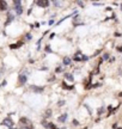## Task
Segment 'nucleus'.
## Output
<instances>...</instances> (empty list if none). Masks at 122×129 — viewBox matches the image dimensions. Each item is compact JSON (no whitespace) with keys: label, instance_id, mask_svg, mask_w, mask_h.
Segmentation results:
<instances>
[{"label":"nucleus","instance_id":"obj_1","mask_svg":"<svg viewBox=\"0 0 122 129\" xmlns=\"http://www.w3.org/2000/svg\"><path fill=\"white\" fill-rule=\"evenodd\" d=\"M3 125H6V127H12L13 125V122H12V119L11 118H5L4 121H3V123H1Z\"/></svg>","mask_w":122,"mask_h":129},{"label":"nucleus","instance_id":"obj_2","mask_svg":"<svg viewBox=\"0 0 122 129\" xmlns=\"http://www.w3.org/2000/svg\"><path fill=\"white\" fill-rule=\"evenodd\" d=\"M36 4L41 7H47L49 5V1H46V0H38V1H36Z\"/></svg>","mask_w":122,"mask_h":129},{"label":"nucleus","instance_id":"obj_3","mask_svg":"<svg viewBox=\"0 0 122 129\" xmlns=\"http://www.w3.org/2000/svg\"><path fill=\"white\" fill-rule=\"evenodd\" d=\"M18 80H19V84H21V85H24V84L27 83L28 78H27V75H24V74H21V75H19V78H18Z\"/></svg>","mask_w":122,"mask_h":129},{"label":"nucleus","instance_id":"obj_4","mask_svg":"<svg viewBox=\"0 0 122 129\" xmlns=\"http://www.w3.org/2000/svg\"><path fill=\"white\" fill-rule=\"evenodd\" d=\"M7 10V3L4 0H0V11H5Z\"/></svg>","mask_w":122,"mask_h":129},{"label":"nucleus","instance_id":"obj_5","mask_svg":"<svg viewBox=\"0 0 122 129\" xmlns=\"http://www.w3.org/2000/svg\"><path fill=\"white\" fill-rule=\"evenodd\" d=\"M15 10H16V13H17V15H22V13H23V9H22L21 5H19V6H16Z\"/></svg>","mask_w":122,"mask_h":129},{"label":"nucleus","instance_id":"obj_6","mask_svg":"<svg viewBox=\"0 0 122 129\" xmlns=\"http://www.w3.org/2000/svg\"><path fill=\"white\" fill-rule=\"evenodd\" d=\"M66 119H67V114H64L62 116H60V117H59V122H61V123H62V122H65Z\"/></svg>","mask_w":122,"mask_h":129},{"label":"nucleus","instance_id":"obj_7","mask_svg":"<svg viewBox=\"0 0 122 129\" xmlns=\"http://www.w3.org/2000/svg\"><path fill=\"white\" fill-rule=\"evenodd\" d=\"M21 123H22L23 125H27V124L29 123V119L25 118V117H22V118H21Z\"/></svg>","mask_w":122,"mask_h":129},{"label":"nucleus","instance_id":"obj_8","mask_svg":"<svg viewBox=\"0 0 122 129\" xmlns=\"http://www.w3.org/2000/svg\"><path fill=\"white\" fill-rule=\"evenodd\" d=\"M69 63H71V59H69V57H65V59H64V65H65V66H68Z\"/></svg>","mask_w":122,"mask_h":129},{"label":"nucleus","instance_id":"obj_9","mask_svg":"<svg viewBox=\"0 0 122 129\" xmlns=\"http://www.w3.org/2000/svg\"><path fill=\"white\" fill-rule=\"evenodd\" d=\"M65 78H66L67 80H69V81H73V77H72V74H65Z\"/></svg>","mask_w":122,"mask_h":129},{"label":"nucleus","instance_id":"obj_10","mask_svg":"<svg viewBox=\"0 0 122 129\" xmlns=\"http://www.w3.org/2000/svg\"><path fill=\"white\" fill-rule=\"evenodd\" d=\"M42 124H43V127H46V128H50V127H52V123H48V122H46V121H43Z\"/></svg>","mask_w":122,"mask_h":129},{"label":"nucleus","instance_id":"obj_11","mask_svg":"<svg viewBox=\"0 0 122 129\" xmlns=\"http://www.w3.org/2000/svg\"><path fill=\"white\" fill-rule=\"evenodd\" d=\"M50 116H52V110L48 109V110L46 111V117H50Z\"/></svg>","mask_w":122,"mask_h":129},{"label":"nucleus","instance_id":"obj_12","mask_svg":"<svg viewBox=\"0 0 122 129\" xmlns=\"http://www.w3.org/2000/svg\"><path fill=\"white\" fill-rule=\"evenodd\" d=\"M7 18H9V19H7V22H6V24H9V23H11V22H12V19H13V16H11V15H10V16H9Z\"/></svg>","mask_w":122,"mask_h":129},{"label":"nucleus","instance_id":"obj_13","mask_svg":"<svg viewBox=\"0 0 122 129\" xmlns=\"http://www.w3.org/2000/svg\"><path fill=\"white\" fill-rule=\"evenodd\" d=\"M62 87H64V88H68V90H72V88H73V86H67L65 83L62 84Z\"/></svg>","mask_w":122,"mask_h":129},{"label":"nucleus","instance_id":"obj_14","mask_svg":"<svg viewBox=\"0 0 122 129\" xmlns=\"http://www.w3.org/2000/svg\"><path fill=\"white\" fill-rule=\"evenodd\" d=\"M13 4H15V6H19L22 3L19 1V0H15V1H13Z\"/></svg>","mask_w":122,"mask_h":129},{"label":"nucleus","instance_id":"obj_15","mask_svg":"<svg viewBox=\"0 0 122 129\" xmlns=\"http://www.w3.org/2000/svg\"><path fill=\"white\" fill-rule=\"evenodd\" d=\"M46 52H47V53H52V49H50V47H49V46H47V47H46Z\"/></svg>","mask_w":122,"mask_h":129},{"label":"nucleus","instance_id":"obj_16","mask_svg":"<svg viewBox=\"0 0 122 129\" xmlns=\"http://www.w3.org/2000/svg\"><path fill=\"white\" fill-rule=\"evenodd\" d=\"M32 88H34V90H35V91H38V92H41V91H42V90H43V88H42V87H32Z\"/></svg>","mask_w":122,"mask_h":129},{"label":"nucleus","instance_id":"obj_17","mask_svg":"<svg viewBox=\"0 0 122 129\" xmlns=\"http://www.w3.org/2000/svg\"><path fill=\"white\" fill-rule=\"evenodd\" d=\"M108 59H109V55L108 54H104L103 55V60H108Z\"/></svg>","mask_w":122,"mask_h":129},{"label":"nucleus","instance_id":"obj_18","mask_svg":"<svg viewBox=\"0 0 122 129\" xmlns=\"http://www.w3.org/2000/svg\"><path fill=\"white\" fill-rule=\"evenodd\" d=\"M72 123H73V125H78V124H79V122H78L77 119H73V122H72Z\"/></svg>","mask_w":122,"mask_h":129},{"label":"nucleus","instance_id":"obj_19","mask_svg":"<svg viewBox=\"0 0 122 129\" xmlns=\"http://www.w3.org/2000/svg\"><path fill=\"white\" fill-rule=\"evenodd\" d=\"M53 4H54L55 6H59V5H60L61 3H60V1H53Z\"/></svg>","mask_w":122,"mask_h":129},{"label":"nucleus","instance_id":"obj_20","mask_svg":"<svg viewBox=\"0 0 122 129\" xmlns=\"http://www.w3.org/2000/svg\"><path fill=\"white\" fill-rule=\"evenodd\" d=\"M74 60H75V61H81V57H79V56H74Z\"/></svg>","mask_w":122,"mask_h":129},{"label":"nucleus","instance_id":"obj_21","mask_svg":"<svg viewBox=\"0 0 122 129\" xmlns=\"http://www.w3.org/2000/svg\"><path fill=\"white\" fill-rule=\"evenodd\" d=\"M64 104H65V102H64V100H60V102H59V104H58V105H59V106H62V105H64Z\"/></svg>","mask_w":122,"mask_h":129},{"label":"nucleus","instance_id":"obj_22","mask_svg":"<svg viewBox=\"0 0 122 129\" xmlns=\"http://www.w3.org/2000/svg\"><path fill=\"white\" fill-rule=\"evenodd\" d=\"M77 4H78V5H79V6H81V7H83V6H84V4H83V3H81V1H78V3H77Z\"/></svg>","mask_w":122,"mask_h":129},{"label":"nucleus","instance_id":"obj_23","mask_svg":"<svg viewBox=\"0 0 122 129\" xmlns=\"http://www.w3.org/2000/svg\"><path fill=\"white\" fill-rule=\"evenodd\" d=\"M27 38H28V40H31V35L28 34V35H27Z\"/></svg>","mask_w":122,"mask_h":129},{"label":"nucleus","instance_id":"obj_24","mask_svg":"<svg viewBox=\"0 0 122 129\" xmlns=\"http://www.w3.org/2000/svg\"><path fill=\"white\" fill-rule=\"evenodd\" d=\"M61 71H62L61 67H58V68H56V72H61Z\"/></svg>","mask_w":122,"mask_h":129},{"label":"nucleus","instance_id":"obj_25","mask_svg":"<svg viewBox=\"0 0 122 129\" xmlns=\"http://www.w3.org/2000/svg\"><path fill=\"white\" fill-rule=\"evenodd\" d=\"M112 128H114V129H116V128H117V124H116V123H114V124H112Z\"/></svg>","mask_w":122,"mask_h":129},{"label":"nucleus","instance_id":"obj_26","mask_svg":"<svg viewBox=\"0 0 122 129\" xmlns=\"http://www.w3.org/2000/svg\"><path fill=\"white\" fill-rule=\"evenodd\" d=\"M87 59H89L87 56H83V57H81V60H87Z\"/></svg>","mask_w":122,"mask_h":129},{"label":"nucleus","instance_id":"obj_27","mask_svg":"<svg viewBox=\"0 0 122 129\" xmlns=\"http://www.w3.org/2000/svg\"><path fill=\"white\" fill-rule=\"evenodd\" d=\"M117 50H118V52H121V53H122V47H118V48H117Z\"/></svg>","mask_w":122,"mask_h":129},{"label":"nucleus","instance_id":"obj_28","mask_svg":"<svg viewBox=\"0 0 122 129\" xmlns=\"http://www.w3.org/2000/svg\"><path fill=\"white\" fill-rule=\"evenodd\" d=\"M118 97H122V92H120V93H118Z\"/></svg>","mask_w":122,"mask_h":129},{"label":"nucleus","instance_id":"obj_29","mask_svg":"<svg viewBox=\"0 0 122 129\" xmlns=\"http://www.w3.org/2000/svg\"><path fill=\"white\" fill-rule=\"evenodd\" d=\"M121 10H122V4H121Z\"/></svg>","mask_w":122,"mask_h":129},{"label":"nucleus","instance_id":"obj_30","mask_svg":"<svg viewBox=\"0 0 122 129\" xmlns=\"http://www.w3.org/2000/svg\"><path fill=\"white\" fill-rule=\"evenodd\" d=\"M117 129H122V128H117Z\"/></svg>","mask_w":122,"mask_h":129},{"label":"nucleus","instance_id":"obj_31","mask_svg":"<svg viewBox=\"0 0 122 129\" xmlns=\"http://www.w3.org/2000/svg\"><path fill=\"white\" fill-rule=\"evenodd\" d=\"M56 129H58V128H56Z\"/></svg>","mask_w":122,"mask_h":129}]
</instances>
